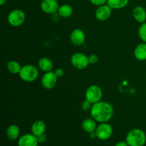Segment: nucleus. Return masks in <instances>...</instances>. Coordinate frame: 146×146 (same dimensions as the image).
<instances>
[{
  "label": "nucleus",
  "instance_id": "1",
  "mask_svg": "<svg viewBox=\"0 0 146 146\" xmlns=\"http://www.w3.org/2000/svg\"><path fill=\"white\" fill-rule=\"evenodd\" d=\"M114 114V109L111 104L106 101H99L93 104L91 108V115L96 122L107 123L111 121Z\"/></svg>",
  "mask_w": 146,
  "mask_h": 146
},
{
  "label": "nucleus",
  "instance_id": "2",
  "mask_svg": "<svg viewBox=\"0 0 146 146\" xmlns=\"http://www.w3.org/2000/svg\"><path fill=\"white\" fill-rule=\"evenodd\" d=\"M125 141L129 146H144L146 143V134L140 128H134L128 133Z\"/></svg>",
  "mask_w": 146,
  "mask_h": 146
},
{
  "label": "nucleus",
  "instance_id": "3",
  "mask_svg": "<svg viewBox=\"0 0 146 146\" xmlns=\"http://www.w3.org/2000/svg\"><path fill=\"white\" fill-rule=\"evenodd\" d=\"M19 75L22 81L25 82H33L38 78V70L35 66L28 64L22 66Z\"/></svg>",
  "mask_w": 146,
  "mask_h": 146
},
{
  "label": "nucleus",
  "instance_id": "4",
  "mask_svg": "<svg viewBox=\"0 0 146 146\" xmlns=\"http://www.w3.org/2000/svg\"><path fill=\"white\" fill-rule=\"evenodd\" d=\"M26 19L25 13L21 9H14L10 11L7 17L9 24L13 27H18L22 25Z\"/></svg>",
  "mask_w": 146,
  "mask_h": 146
},
{
  "label": "nucleus",
  "instance_id": "5",
  "mask_svg": "<svg viewBox=\"0 0 146 146\" xmlns=\"http://www.w3.org/2000/svg\"><path fill=\"white\" fill-rule=\"evenodd\" d=\"M86 99L92 104L101 101L103 97V91L98 86L92 85L88 87L85 93Z\"/></svg>",
  "mask_w": 146,
  "mask_h": 146
},
{
  "label": "nucleus",
  "instance_id": "6",
  "mask_svg": "<svg viewBox=\"0 0 146 146\" xmlns=\"http://www.w3.org/2000/svg\"><path fill=\"white\" fill-rule=\"evenodd\" d=\"M71 63L73 66L78 70H84L88 67L89 64L88 56L83 53H75L71 56Z\"/></svg>",
  "mask_w": 146,
  "mask_h": 146
},
{
  "label": "nucleus",
  "instance_id": "7",
  "mask_svg": "<svg viewBox=\"0 0 146 146\" xmlns=\"http://www.w3.org/2000/svg\"><path fill=\"white\" fill-rule=\"evenodd\" d=\"M95 132L98 139L101 141H106L112 136L113 131L112 126L107 122L100 123L97 126Z\"/></svg>",
  "mask_w": 146,
  "mask_h": 146
},
{
  "label": "nucleus",
  "instance_id": "8",
  "mask_svg": "<svg viewBox=\"0 0 146 146\" xmlns=\"http://www.w3.org/2000/svg\"><path fill=\"white\" fill-rule=\"evenodd\" d=\"M57 76L55 73L51 71L46 72L41 78V84L42 86L46 89H52L55 87L57 83Z\"/></svg>",
  "mask_w": 146,
  "mask_h": 146
},
{
  "label": "nucleus",
  "instance_id": "9",
  "mask_svg": "<svg viewBox=\"0 0 146 146\" xmlns=\"http://www.w3.org/2000/svg\"><path fill=\"white\" fill-rule=\"evenodd\" d=\"M40 7L46 14H53L58 12L59 5L56 0H42Z\"/></svg>",
  "mask_w": 146,
  "mask_h": 146
},
{
  "label": "nucleus",
  "instance_id": "10",
  "mask_svg": "<svg viewBox=\"0 0 146 146\" xmlns=\"http://www.w3.org/2000/svg\"><path fill=\"white\" fill-rule=\"evenodd\" d=\"M112 14V9L108 4L99 6L96 10L95 17L98 21H104L108 20Z\"/></svg>",
  "mask_w": 146,
  "mask_h": 146
},
{
  "label": "nucleus",
  "instance_id": "11",
  "mask_svg": "<svg viewBox=\"0 0 146 146\" xmlns=\"http://www.w3.org/2000/svg\"><path fill=\"white\" fill-rule=\"evenodd\" d=\"M37 137L32 133H27L20 137L18 140V146H38Z\"/></svg>",
  "mask_w": 146,
  "mask_h": 146
},
{
  "label": "nucleus",
  "instance_id": "12",
  "mask_svg": "<svg viewBox=\"0 0 146 146\" xmlns=\"http://www.w3.org/2000/svg\"><path fill=\"white\" fill-rule=\"evenodd\" d=\"M70 40L74 45L79 46L83 45L86 41V34L80 29L73 30L70 35Z\"/></svg>",
  "mask_w": 146,
  "mask_h": 146
},
{
  "label": "nucleus",
  "instance_id": "13",
  "mask_svg": "<svg viewBox=\"0 0 146 146\" xmlns=\"http://www.w3.org/2000/svg\"><path fill=\"white\" fill-rule=\"evenodd\" d=\"M46 130V125L45 122L41 120H37V121H34L31 127V133L34 134L36 137L44 134Z\"/></svg>",
  "mask_w": 146,
  "mask_h": 146
},
{
  "label": "nucleus",
  "instance_id": "14",
  "mask_svg": "<svg viewBox=\"0 0 146 146\" xmlns=\"http://www.w3.org/2000/svg\"><path fill=\"white\" fill-rule=\"evenodd\" d=\"M133 15L134 19L136 20L138 22L143 24L145 23L146 21V10L143 7L141 6L135 7L133 11Z\"/></svg>",
  "mask_w": 146,
  "mask_h": 146
},
{
  "label": "nucleus",
  "instance_id": "15",
  "mask_svg": "<svg viewBox=\"0 0 146 146\" xmlns=\"http://www.w3.org/2000/svg\"><path fill=\"white\" fill-rule=\"evenodd\" d=\"M134 56L138 61H143L146 60V43L139 44L134 49Z\"/></svg>",
  "mask_w": 146,
  "mask_h": 146
},
{
  "label": "nucleus",
  "instance_id": "16",
  "mask_svg": "<svg viewBox=\"0 0 146 146\" xmlns=\"http://www.w3.org/2000/svg\"><path fill=\"white\" fill-rule=\"evenodd\" d=\"M6 134H7V136L9 140L12 141H16L19 137L20 129L17 125L12 124L7 128V131H6Z\"/></svg>",
  "mask_w": 146,
  "mask_h": 146
},
{
  "label": "nucleus",
  "instance_id": "17",
  "mask_svg": "<svg viewBox=\"0 0 146 146\" xmlns=\"http://www.w3.org/2000/svg\"><path fill=\"white\" fill-rule=\"evenodd\" d=\"M82 128L88 133L95 132L97 128L96 121L94 118H86L82 123Z\"/></svg>",
  "mask_w": 146,
  "mask_h": 146
},
{
  "label": "nucleus",
  "instance_id": "18",
  "mask_svg": "<svg viewBox=\"0 0 146 146\" xmlns=\"http://www.w3.org/2000/svg\"><path fill=\"white\" fill-rule=\"evenodd\" d=\"M54 64H53L52 61L50 58H46V57H43L40 58L38 61V67L44 72H48L51 71Z\"/></svg>",
  "mask_w": 146,
  "mask_h": 146
},
{
  "label": "nucleus",
  "instance_id": "19",
  "mask_svg": "<svg viewBox=\"0 0 146 146\" xmlns=\"http://www.w3.org/2000/svg\"><path fill=\"white\" fill-rule=\"evenodd\" d=\"M73 12H74L73 7L68 4H64L59 6L58 10V14L61 16V18H69L73 14Z\"/></svg>",
  "mask_w": 146,
  "mask_h": 146
},
{
  "label": "nucleus",
  "instance_id": "20",
  "mask_svg": "<svg viewBox=\"0 0 146 146\" xmlns=\"http://www.w3.org/2000/svg\"><path fill=\"white\" fill-rule=\"evenodd\" d=\"M129 0H108L106 4L112 9H120L128 5Z\"/></svg>",
  "mask_w": 146,
  "mask_h": 146
},
{
  "label": "nucleus",
  "instance_id": "21",
  "mask_svg": "<svg viewBox=\"0 0 146 146\" xmlns=\"http://www.w3.org/2000/svg\"><path fill=\"white\" fill-rule=\"evenodd\" d=\"M7 68L8 71L12 74H19L22 66L17 61H10L7 63Z\"/></svg>",
  "mask_w": 146,
  "mask_h": 146
},
{
  "label": "nucleus",
  "instance_id": "22",
  "mask_svg": "<svg viewBox=\"0 0 146 146\" xmlns=\"http://www.w3.org/2000/svg\"><path fill=\"white\" fill-rule=\"evenodd\" d=\"M138 36L141 41L146 43V22L143 23L138 29Z\"/></svg>",
  "mask_w": 146,
  "mask_h": 146
},
{
  "label": "nucleus",
  "instance_id": "23",
  "mask_svg": "<svg viewBox=\"0 0 146 146\" xmlns=\"http://www.w3.org/2000/svg\"><path fill=\"white\" fill-rule=\"evenodd\" d=\"M93 104L91 103H90L89 101H87L86 99L85 101H84V102L81 104V108H82L83 111H87L88 110H91V107H92Z\"/></svg>",
  "mask_w": 146,
  "mask_h": 146
},
{
  "label": "nucleus",
  "instance_id": "24",
  "mask_svg": "<svg viewBox=\"0 0 146 146\" xmlns=\"http://www.w3.org/2000/svg\"><path fill=\"white\" fill-rule=\"evenodd\" d=\"M107 1L108 0H90L91 4L95 6H97V7L106 4V3H107Z\"/></svg>",
  "mask_w": 146,
  "mask_h": 146
},
{
  "label": "nucleus",
  "instance_id": "25",
  "mask_svg": "<svg viewBox=\"0 0 146 146\" xmlns=\"http://www.w3.org/2000/svg\"><path fill=\"white\" fill-rule=\"evenodd\" d=\"M88 60H89L90 64H96L98 61V58L96 54H91L88 56Z\"/></svg>",
  "mask_w": 146,
  "mask_h": 146
},
{
  "label": "nucleus",
  "instance_id": "26",
  "mask_svg": "<svg viewBox=\"0 0 146 146\" xmlns=\"http://www.w3.org/2000/svg\"><path fill=\"white\" fill-rule=\"evenodd\" d=\"M54 73H55V74H56V76H57V78H61V77H62L63 76H64V71L62 68H57V69H56V71H54Z\"/></svg>",
  "mask_w": 146,
  "mask_h": 146
},
{
  "label": "nucleus",
  "instance_id": "27",
  "mask_svg": "<svg viewBox=\"0 0 146 146\" xmlns=\"http://www.w3.org/2000/svg\"><path fill=\"white\" fill-rule=\"evenodd\" d=\"M51 15H52L51 16V19H52L53 21H54V22H58L60 20V19L61 18V16L58 14V12L51 14Z\"/></svg>",
  "mask_w": 146,
  "mask_h": 146
},
{
  "label": "nucleus",
  "instance_id": "28",
  "mask_svg": "<svg viewBox=\"0 0 146 146\" xmlns=\"http://www.w3.org/2000/svg\"><path fill=\"white\" fill-rule=\"evenodd\" d=\"M37 139H38L39 143H44L46 141V136L45 135V134H42V135H39V136H37Z\"/></svg>",
  "mask_w": 146,
  "mask_h": 146
},
{
  "label": "nucleus",
  "instance_id": "29",
  "mask_svg": "<svg viewBox=\"0 0 146 146\" xmlns=\"http://www.w3.org/2000/svg\"><path fill=\"white\" fill-rule=\"evenodd\" d=\"M115 146H129L128 144L127 143L126 141H120V142L117 143Z\"/></svg>",
  "mask_w": 146,
  "mask_h": 146
},
{
  "label": "nucleus",
  "instance_id": "30",
  "mask_svg": "<svg viewBox=\"0 0 146 146\" xmlns=\"http://www.w3.org/2000/svg\"><path fill=\"white\" fill-rule=\"evenodd\" d=\"M90 138H92V139H95V138H96L97 136H96V132L90 133Z\"/></svg>",
  "mask_w": 146,
  "mask_h": 146
},
{
  "label": "nucleus",
  "instance_id": "31",
  "mask_svg": "<svg viewBox=\"0 0 146 146\" xmlns=\"http://www.w3.org/2000/svg\"><path fill=\"white\" fill-rule=\"evenodd\" d=\"M6 2H7V0H0V5L3 6Z\"/></svg>",
  "mask_w": 146,
  "mask_h": 146
}]
</instances>
